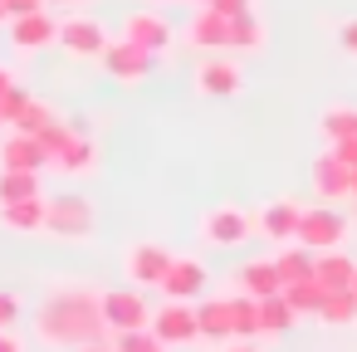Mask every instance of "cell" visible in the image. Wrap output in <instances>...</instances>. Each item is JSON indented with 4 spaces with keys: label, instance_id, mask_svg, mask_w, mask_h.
<instances>
[{
    "label": "cell",
    "instance_id": "ee69618b",
    "mask_svg": "<svg viewBox=\"0 0 357 352\" xmlns=\"http://www.w3.org/2000/svg\"><path fill=\"white\" fill-rule=\"evenodd\" d=\"M45 6H79V0H45Z\"/></svg>",
    "mask_w": 357,
    "mask_h": 352
},
{
    "label": "cell",
    "instance_id": "5b68a950",
    "mask_svg": "<svg viewBox=\"0 0 357 352\" xmlns=\"http://www.w3.org/2000/svg\"><path fill=\"white\" fill-rule=\"evenodd\" d=\"M342 235H347V220H342V211L337 206H313V211H303V220H298V245H308L313 254H323V250H337L342 245Z\"/></svg>",
    "mask_w": 357,
    "mask_h": 352
},
{
    "label": "cell",
    "instance_id": "9c48e42d",
    "mask_svg": "<svg viewBox=\"0 0 357 352\" xmlns=\"http://www.w3.org/2000/svg\"><path fill=\"white\" fill-rule=\"evenodd\" d=\"M172 259H176L172 250H162V245H152V240H142V245H132V250H128V259H123V269H128V279H132L137 289H142V284H147V289H152V284L162 289V279H167V269H172Z\"/></svg>",
    "mask_w": 357,
    "mask_h": 352
},
{
    "label": "cell",
    "instance_id": "f6af8a7d",
    "mask_svg": "<svg viewBox=\"0 0 357 352\" xmlns=\"http://www.w3.org/2000/svg\"><path fill=\"white\" fill-rule=\"evenodd\" d=\"M191 6H196V10H206V6H211V0H191Z\"/></svg>",
    "mask_w": 357,
    "mask_h": 352
},
{
    "label": "cell",
    "instance_id": "1f68e13d",
    "mask_svg": "<svg viewBox=\"0 0 357 352\" xmlns=\"http://www.w3.org/2000/svg\"><path fill=\"white\" fill-rule=\"evenodd\" d=\"M50 123H54V108H50V103H40V98H30V103H25V113L10 123V132H30V137H35V132H45Z\"/></svg>",
    "mask_w": 357,
    "mask_h": 352
},
{
    "label": "cell",
    "instance_id": "4fadbf2b",
    "mask_svg": "<svg viewBox=\"0 0 357 352\" xmlns=\"http://www.w3.org/2000/svg\"><path fill=\"white\" fill-rule=\"evenodd\" d=\"M10 40H15V49L35 54V49H45V45H54V40H59V20H54L50 10L20 15V20H10Z\"/></svg>",
    "mask_w": 357,
    "mask_h": 352
},
{
    "label": "cell",
    "instance_id": "f1b7e54d",
    "mask_svg": "<svg viewBox=\"0 0 357 352\" xmlns=\"http://www.w3.org/2000/svg\"><path fill=\"white\" fill-rule=\"evenodd\" d=\"M318 132L328 137V147H337V142L357 137V108H328V113L318 118Z\"/></svg>",
    "mask_w": 357,
    "mask_h": 352
},
{
    "label": "cell",
    "instance_id": "ac0fdd59",
    "mask_svg": "<svg viewBox=\"0 0 357 352\" xmlns=\"http://www.w3.org/2000/svg\"><path fill=\"white\" fill-rule=\"evenodd\" d=\"M235 289L250 298H274V293H284V279H279L274 259H250L235 269Z\"/></svg>",
    "mask_w": 357,
    "mask_h": 352
},
{
    "label": "cell",
    "instance_id": "4dcf8cb0",
    "mask_svg": "<svg viewBox=\"0 0 357 352\" xmlns=\"http://www.w3.org/2000/svg\"><path fill=\"white\" fill-rule=\"evenodd\" d=\"M113 352H167V342L152 328H132V332H113Z\"/></svg>",
    "mask_w": 357,
    "mask_h": 352
},
{
    "label": "cell",
    "instance_id": "7402d4cb",
    "mask_svg": "<svg viewBox=\"0 0 357 352\" xmlns=\"http://www.w3.org/2000/svg\"><path fill=\"white\" fill-rule=\"evenodd\" d=\"M0 225L15 230V235H40V230H45V196L15 201V206H0Z\"/></svg>",
    "mask_w": 357,
    "mask_h": 352
},
{
    "label": "cell",
    "instance_id": "d6a6232c",
    "mask_svg": "<svg viewBox=\"0 0 357 352\" xmlns=\"http://www.w3.org/2000/svg\"><path fill=\"white\" fill-rule=\"evenodd\" d=\"M69 132H74V128H69V123H59V118H54V123H50L45 132H35V137H40V147L50 152V162H54V152H59V147L69 142Z\"/></svg>",
    "mask_w": 357,
    "mask_h": 352
},
{
    "label": "cell",
    "instance_id": "5bb4252c",
    "mask_svg": "<svg viewBox=\"0 0 357 352\" xmlns=\"http://www.w3.org/2000/svg\"><path fill=\"white\" fill-rule=\"evenodd\" d=\"M69 128H74V132H69V142L54 152V167L69 171V176H84V171L98 167V147H93V137H89L84 123H69Z\"/></svg>",
    "mask_w": 357,
    "mask_h": 352
},
{
    "label": "cell",
    "instance_id": "f35d334b",
    "mask_svg": "<svg viewBox=\"0 0 357 352\" xmlns=\"http://www.w3.org/2000/svg\"><path fill=\"white\" fill-rule=\"evenodd\" d=\"M35 10H45V0H6V15H10V20L35 15Z\"/></svg>",
    "mask_w": 357,
    "mask_h": 352
},
{
    "label": "cell",
    "instance_id": "c3c4849f",
    "mask_svg": "<svg viewBox=\"0 0 357 352\" xmlns=\"http://www.w3.org/2000/svg\"><path fill=\"white\" fill-rule=\"evenodd\" d=\"M352 293H357V279H352Z\"/></svg>",
    "mask_w": 357,
    "mask_h": 352
},
{
    "label": "cell",
    "instance_id": "d6986e66",
    "mask_svg": "<svg viewBox=\"0 0 357 352\" xmlns=\"http://www.w3.org/2000/svg\"><path fill=\"white\" fill-rule=\"evenodd\" d=\"M313 279H318L328 293L352 289V279H357V259H352V254H342V250H323V254L313 259Z\"/></svg>",
    "mask_w": 357,
    "mask_h": 352
},
{
    "label": "cell",
    "instance_id": "3957f363",
    "mask_svg": "<svg viewBox=\"0 0 357 352\" xmlns=\"http://www.w3.org/2000/svg\"><path fill=\"white\" fill-rule=\"evenodd\" d=\"M167 347H191L201 342V323H196V303H181V298H167L162 308H152V323H147Z\"/></svg>",
    "mask_w": 357,
    "mask_h": 352
},
{
    "label": "cell",
    "instance_id": "30bf717a",
    "mask_svg": "<svg viewBox=\"0 0 357 352\" xmlns=\"http://www.w3.org/2000/svg\"><path fill=\"white\" fill-rule=\"evenodd\" d=\"M123 40L137 45V49H147V54H162V49L172 45V25H167V15H157V10H132V15L123 20Z\"/></svg>",
    "mask_w": 357,
    "mask_h": 352
},
{
    "label": "cell",
    "instance_id": "ab89813d",
    "mask_svg": "<svg viewBox=\"0 0 357 352\" xmlns=\"http://www.w3.org/2000/svg\"><path fill=\"white\" fill-rule=\"evenodd\" d=\"M0 352H25V342L15 337V328H10V332H0Z\"/></svg>",
    "mask_w": 357,
    "mask_h": 352
},
{
    "label": "cell",
    "instance_id": "ba28073f",
    "mask_svg": "<svg viewBox=\"0 0 357 352\" xmlns=\"http://www.w3.org/2000/svg\"><path fill=\"white\" fill-rule=\"evenodd\" d=\"M59 45L74 54V59H98L108 49V30L93 20V15H64L59 25Z\"/></svg>",
    "mask_w": 357,
    "mask_h": 352
},
{
    "label": "cell",
    "instance_id": "681fc988",
    "mask_svg": "<svg viewBox=\"0 0 357 352\" xmlns=\"http://www.w3.org/2000/svg\"><path fill=\"white\" fill-rule=\"evenodd\" d=\"M0 128H6V123H0Z\"/></svg>",
    "mask_w": 357,
    "mask_h": 352
},
{
    "label": "cell",
    "instance_id": "b9f144b4",
    "mask_svg": "<svg viewBox=\"0 0 357 352\" xmlns=\"http://www.w3.org/2000/svg\"><path fill=\"white\" fill-rule=\"evenodd\" d=\"M10 89H15V74H10V69H0V98H6Z\"/></svg>",
    "mask_w": 357,
    "mask_h": 352
},
{
    "label": "cell",
    "instance_id": "4316f807",
    "mask_svg": "<svg viewBox=\"0 0 357 352\" xmlns=\"http://www.w3.org/2000/svg\"><path fill=\"white\" fill-rule=\"evenodd\" d=\"M40 191V171H0V206H15V201H35Z\"/></svg>",
    "mask_w": 357,
    "mask_h": 352
},
{
    "label": "cell",
    "instance_id": "f546056e",
    "mask_svg": "<svg viewBox=\"0 0 357 352\" xmlns=\"http://www.w3.org/2000/svg\"><path fill=\"white\" fill-rule=\"evenodd\" d=\"M259 45H264V25H259L255 10L240 15V20H230V49H259Z\"/></svg>",
    "mask_w": 357,
    "mask_h": 352
},
{
    "label": "cell",
    "instance_id": "83f0119b",
    "mask_svg": "<svg viewBox=\"0 0 357 352\" xmlns=\"http://www.w3.org/2000/svg\"><path fill=\"white\" fill-rule=\"evenodd\" d=\"M318 323H328V328H352V323H357V293H352V289L328 293L323 308H318Z\"/></svg>",
    "mask_w": 357,
    "mask_h": 352
},
{
    "label": "cell",
    "instance_id": "8992f818",
    "mask_svg": "<svg viewBox=\"0 0 357 352\" xmlns=\"http://www.w3.org/2000/svg\"><path fill=\"white\" fill-rule=\"evenodd\" d=\"M250 230H255V220H250L240 206H215V211H206V220H201V240L215 245V250H235V245H245Z\"/></svg>",
    "mask_w": 357,
    "mask_h": 352
},
{
    "label": "cell",
    "instance_id": "52a82bcc",
    "mask_svg": "<svg viewBox=\"0 0 357 352\" xmlns=\"http://www.w3.org/2000/svg\"><path fill=\"white\" fill-rule=\"evenodd\" d=\"M152 59H157V54H147V49L128 45V40H113V45L98 54L103 74H108V79H118V84H142V79L152 74Z\"/></svg>",
    "mask_w": 357,
    "mask_h": 352
},
{
    "label": "cell",
    "instance_id": "484cf974",
    "mask_svg": "<svg viewBox=\"0 0 357 352\" xmlns=\"http://www.w3.org/2000/svg\"><path fill=\"white\" fill-rule=\"evenodd\" d=\"M230 328H235L240 342H255V337H259V298L235 293V298H230Z\"/></svg>",
    "mask_w": 357,
    "mask_h": 352
},
{
    "label": "cell",
    "instance_id": "7c38bea8",
    "mask_svg": "<svg viewBox=\"0 0 357 352\" xmlns=\"http://www.w3.org/2000/svg\"><path fill=\"white\" fill-rule=\"evenodd\" d=\"M45 167H50V152L40 147V137L10 132L0 142V171H45Z\"/></svg>",
    "mask_w": 357,
    "mask_h": 352
},
{
    "label": "cell",
    "instance_id": "d4e9b609",
    "mask_svg": "<svg viewBox=\"0 0 357 352\" xmlns=\"http://www.w3.org/2000/svg\"><path fill=\"white\" fill-rule=\"evenodd\" d=\"M284 298H289V308L303 318H318V308H323V298H328V289L318 284V279H298V284H284Z\"/></svg>",
    "mask_w": 357,
    "mask_h": 352
},
{
    "label": "cell",
    "instance_id": "2e32d148",
    "mask_svg": "<svg viewBox=\"0 0 357 352\" xmlns=\"http://www.w3.org/2000/svg\"><path fill=\"white\" fill-rule=\"evenodd\" d=\"M196 89H201L206 98H230V93L245 89V74H240V64H230V59H206V64L196 69Z\"/></svg>",
    "mask_w": 357,
    "mask_h": 352
},
{
    "label": "cell",
    "instance_id": "74e56055",
    "mask_svg": "<svg viewBox=\"0 0 357 352\" xmlns=\"http://www.w3.org/2000/svg\"><path fill=\"white\" fill-rule=\"evenodd\" d=\"M328 152H333L347 171H357V137H347V142H337V147H328Z\"/></svg>",
    "mask_w": 357,
    "mask_h": 352
},
{
    "label": "cell",
    "instance_id": "cb8c5ba5",
    "mask_svg": "<svg viewBox=\"0 0 357 352\" xmlns=\"http://www.w3.org/2000/svg\"><path fill=\"white\" fill-rule=\"evenodd\" d=\"M294 323H298V313L289 308V298H284V293L259 298V332H264V337H279V332H289Z\"/></svg>",
    "mask_w": 357,
    "mask_h": 352
},
{
    "label": "cell",
    "instance_id": "ffe728a7",
    "mask_svg": "<svg viewBox=\"0 0 357 352\" xmlns=\"http://www.w3.org/2000/svg\"><path fill=\"white\" fill-rule=\"evenodd\" d=\"M186 40L196 49H230V20L215 15V10H196L191 25H186Z\"/></svg>",
    "mask_w": 357,
    "mask_h": 352
},
{
    "label": "cell",
    "instance_id": "44dd1931",
    "mask_svg": "<svg viewBox=\"0 0 357 352\" xmlns=\"http://www.w3.org/2000/svg\"><path fill=\"white\" fill-rule=\"evenodd\" d=\"M196 323H201V337L206 342H235V328H230V298H201L196 303Z\"/></svg>",
    "mask_w": 357,
    "mask_h": 352
},
{
    "label": "cell",
    "instance_id": "e575fe53",
    "mask_svg": "<svg viewBox=\"0 0 357 352\" xmlns=\"http://www.w3.org/2000/svg\"><path fill=\"white\" fill-rule=\"evenodd\" d=\"M20 293H10V289H0V332H10L15 323H20Z\"/></svg>",
    "mask_w": 357,
    "mask_h": 352
},
{
    "label": "cell",
    "instance_id": "836d02e7",
    "mask_svg": "<svg viewBox=\"0 0 357 352\" xmlns=\"http://www.w3.org/2000/svg\"><path fill=\"white\" fill-rule=\"evenodd\" d=\"M25 103H30V93H25V89L15 84V89H10L6 98H0V123H6V128H10V123H15V118L25 113Z\"/></svg>",
    "mask_w": 357,
    "mask_h": 352
},
{
    "label": "cell",
    "instance_id": "9a60e30c",
    "mask_svg": "<svg viewBox=\"0 0 357 352\" xmlns=\"http://www.w3.org/2000/svg\"><path fill=\"white\" fill-rule=\"evenodd\" d=\"M162 293L167 298H181V303H196L206 293V264L201 259H172V269L162 279Z\"/></svg>",
    "mask_w": 357,
    "mask_h": 352
},
{
    "label": "cell",
    "instance_id": "8fae6325",
    "mask_svg": "<svg viewBox=\"0 0 357 352\" xmlns=\"http://www.w3.org/2000/svg\"><path fill=\"white\" fill-rule=\"evenodd\" d=\"M298 220H303V206H294V201H269V206L255 215V230H259L264 240H274V245H289V240H298Z\"/></svg>",
    "mask_w": 357,
    "mask_h": 352
},
{
    "label": "cell",
    "instance_id": "277c9868",
    "mask_svg": "<svg viewBox=\"0 0 357 352\" xmlns=\"http://www.w3.org/2000/svg\"><path fill=\"white\" fill-rule=\"evenodd\" d=\"M98 303H103L108 332H132V328H147L152 323V308H147V298H142L137 284L132 289H108V293H98Z\"/></svg>",
    "mask_w": 357,
    "mask_h": 352
},
{
    "label": "cell",
    "instance_id": "d590c367",
    "mask_svg": "<svg viewBox=\"0 0 357 352\" xmlns=\"http://www.w3.org/2000/svg\"><path fill=\"white\" fill-rule=\"evenodd\" d=\"M206 10H215V15H225V20H240V15H250L255 6H250V0H211Z\"/></svg>",
    "mask_w": 357,
    "mask_h": 352
},
{
    "label": "cell",
    "instance_id": "bcb514c9",
    "mask_svg": "<svg viewBox=\"0 0 357 352\" xmlns=\"http://www.w3.org/2000/svg\"><path fill=\"white\" fill-rule=\"evenodd\" d=\"M352 201H357V171H352Z\"/></svg>",
    "mask_w": 357,
    "mask_h": 352
},
{
    "label": "cell",
    "instance_id": "7dc6e473",
    "mask_svg": "<svg viewBox=\"0 0 357 352\" xmlns=\"http://www.w3.org/2000/svg\"><path fill=\"white\" fill-rule=\"evenodd\" d=\"M0 20H10V15H6V0H0Z\"/></svg>",
    "mask_w": 357,
    "mask_h": 352
},
{
    "label": "cell",
    "instance_id": "8d00e7d4",
    "mask_svg": "<svg viewBox=\"0 0 357 352\" xmlns=\"http://www.w3.org/2000/svg\"><path fill=\"white\" fill-rule=\"evenodd\" d=\"M337 45H342V54H352V59H357V15L337 25Z\"/></svg>",
    "mask_w": 357,
    "mask_h": 352
},
{
    "label": "cell",
    "instance_id": "60d3db41",
    "mask_svg": "<svg viewBox=\"0 0 357 352\" xmlns=\"http://www.w3.org/2000/svg\"><path fill=\"white\" fill-rule=\"evenodd\" d=\"M225 352H264V347H259V342H240V337H235V342H225Z\"/></svg>",
    "mask_w": 357,
    "mask_h": 352
},
{
    "label": "cell",
    "instance_id": "6da1fadb",
    "mask_svg": "<svg viewBox=\"0 0 357 352\" xmlns=\"http://www.w3.org/2000/svg\"><path fill=\"white\" fill-rule=\"evenodd\" d=\"M35 337L50 342V347H89V342H103L108 337V323H103V303L93 289H54L40 308H35Z\"/></svg>",
    "mask_w": 357,
    "mask_h": 352
},
{
    "label": "cell",
    "instance_id": "e0dca14e",
    "mask_svg": "<svg viewBox=\"0 0 357 352\" xmlns=\"http://www.w3.org/2000/svg\"><path fill=\"white\" fill-rule=\"evenodd\" d=\"M313 191L333 206V201H347L352 196V171L333 157V152H323L318 162H313Z\"/></svg>",
    "mask_w": 357,
    "mask_h": 352
},
{
    "label": "cell",
    "instance_id": "7a4b0ae2",
    "mask_svg": "<svg viewBox=\"0 0 357 352\" xmlns=\"http://www.w3.org/2000/svg\"><path fill=\"white\" fill-rule=\"evenodd\" d=\"M93 206L89 196H45V230L59 240H89L93 235Z\"/></svg>",
    "mask_w": 357,
    "mask_h": 352
},
{
    "label": "cell",
    "instance_id": "7bdbcfd3",
    "mask_svg": "<svg viewBox=\"0 0 357 352\" xmlns=\"http://www.w3.org/2000/svg\"><path fill=\"white\" fill-rule=\"evenodd\" d=\"M74 352H113V342H89V347H74Z\"/></svg>",
    "mask_w": 357,
    "mask_h": 352
},
{
    "label": "cell",
    "instance_id": "603a6c76",
    "mask_svg": "<svg viewBox=\"0 0 357 352\" xmlns=\"http://www.w3.org/2000/svg\"><path fill=\"white\" fill-rule=\"evenodd\" d=\"M313 250L308 245H298V240H289V245H279V254H274V269H279V279L284 284H298V279H313Z\"/></svg>",
    "mask_w": 357,
    "mask_h": 352
}]
</instances>
